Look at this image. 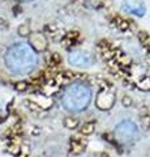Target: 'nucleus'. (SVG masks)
I'll use <instances>...</instances> for the list:
<instances>
[{
    "label": "nucleus",
    "instance_id": "nucleus-1",
    "mask_svg": "<svg viewBox=\"0 0 150 157\" xmlns=\"http://www.w3.org/2000/svg\"><path fill=\"white\" fill-rule=\"evenodd\" d=\"M4 63L13 75L24 76L34 71L38 64L37 51L26 42L14 43L7 50Z\"/></svg>",
    "mask_w": 150,
    "mask_h": 157
},
{
    "label": "nucleus",
    "instance_id": "nucleus-2",
    "mask_svg": "<svg viewBox=\"0 0 150 157\" xmlns=\"http://www.w3.org/2000/svg\"><path fill=\"white\" fill-rule=\"evenodd\" d=\"M90 100H91L90 86H88L86 84H82V82L71 84L64 90L61 97L63 106L67 110L73 111V113L84 111L90 104Z\"/></svg>",
    "mask_w": 150,
    "mask_h": 157
},
{
    "label": "nucleus",
    "instance_id": "nucleus-3",
    "mask_svg": "<svg viewBox=\"0 0 150 157\" xmlns=\"http://www.w3.org/2000/svg\"><path fill=\"white\" fill-rule=\"evenodd\" d=\"M115 136L119 141L123 143H130L134 141L138 136V128L132 121H124L119 123L115 128Z\"/></svg>",
    "mask_w": 150,
    "mask_h": 157
},
{
    "label": "nucleus",
    "instance_id": "nucleus-4",
    "mask_svg": "<svg viewBox=\"0 0 150 157\" xmlns=\"http://www.w3.org/2000/svg\"><path fill=\"white\" fill-rule=\"evenodd\" d=\"M95 59L90 52L84 50H76L72 51L68 56V63L73 67H89L94 64Z\"/></svg>",
    "mask_w": 150,
    "mask_h": 157
},
{
    "label": "nucleus",
    "instance_id": "nucleus-5",
    "mask_svg": "<svg viewBox=\"0 0 150 157\" xmlns=\"http://www.w3.org/2000/svg\"><path fill=\"white\" fill-rule=\"evenodd\" d=\"M122 7L127 13L136 14V16H140V17H142L145 12H146L144 0H124Z\"/></svg>",
    "mask_w": 150,
    "mask_h": 157
},
{
    "label": "nucleus",
    "instance_id": "nucleus-6",
    "mask_svg": "<svg viewBox=\"0 0 150 157\" xmlns=\"http://www.w3.org/2000/svg\"><path fill=\"white\" fill-rule=\"evenodd\" d=\"M30 42L31 43H29L33 48H37V50H43V48L46 47V39L43 36H41V34H34V36L31 37L30 39Z\"/></svg>",
    "mask_w": 150,
    "mask_h": 157
},
{
    "label": "nucleus",
    "instance_id": "nucleus-7",
    "mask_svg": "<svg viewBox=\"0 0 150 157\" xmlns=\"http://www.w3.org/2000/svg\"><path fill=\"white\" fill-rule=\"evenodd\" d=\"M29 33H30V30H29V28H27L26 25H21L20 29H18V34H20V36H22V37L29 36Z\"/></svg>",
    "mask_w": 150,
    "mask_h": 157
},
{
    "label": "nucleus",
    "instance_id": "nucleus-8",
    "mask_svg": "<svg viewBox=\"0 0 150 157\" xmlns=\"http://www.w3.org/2000/svg\"><path fill=\"white\" fill-rule=\"evenodd\" d=\"M25 88H26V84H25V82H17V84H16V89L17 90H25Z\"/></svg>",
    "mask_w": 150,
    "mask_h": 157
},
{
    "label": "nucleus",
    "instance_id": "nucleus-9",
    "mask_svg": "<svg viewBox=\"0 0 150 157\" xmlns=\"http://www.w3.org/2000/svg\"><path fill=\"white\" fill-rule=\"evenodd\" d=\"M20 2H31V0H20Z\"/></svg>",
    "mask_w": 150,
    "mask_h": 157
}]
</instances>
